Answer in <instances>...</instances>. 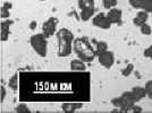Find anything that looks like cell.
<instances>
[{"instance_id": "4fadbf2b", "label": "cell", "mask_w": 152, "mask_h": 113, "mask_svg": "<svg viewBox=\"0 0 152 113\" xmlns=\"http://www.w3.org/2000/svg\"><path fill=\"white\" fill-rule=\"evenodd\" d=\"M131 91H132V93H133L136 102H139V101L143 100L144 97H146L145 87H142V86H134Z\"/></svg>"}, {"instance_id": "83f0119b", "label": "cell", "mask_w": 152, "mask_h": 113, "mask_svg": "<svg viewBox=\"0 0 152 113\" xmlns=\"http://www.w3.org/2000/svg\"><path fill=\"white\" fill-rule=\"evenodd\" d=\"M35 25H37V23H35V22H32L31 26H30V27H31V30H34V28H35Z\"/></svg>"}, {"instance_id": "7c38bea8", "label": "cell", "mask_w": 152, "mask_h": 113, "mask_svg": "<svg viewBox=\"0 0 152 113\" xmlns=\"http://www.w3.org/2000/svg\"><path fill=\"white\" fill-rule=\"evenodd\" d=\"M69 68L72 71H84L86 69V64L81 59H75L70 61Z\"/></svg>"}, {"instance_id": "7a4b0ae2", "label": "cell", "mask_w": 152, "mask_h": 113, "mask_svg": "<svg viewBox=\"0 0 152 113\" xmlns=\"http://www.w3.org/2000/svg\"><path fill=\"white\" fill-rule=\"evenodd\" d=\"M58 41V56H69L73 52V42H74V34L68 28H60L56 33Z\"/></svg>"}, {"instance_id": "603a6c76", "label": "cell", "mask_w": 152, "mask_h": 113, "mask_svg": "<svg viewBox=\"0 0 152 113\" xmlns=\"http://www.w3.org/2000/svg\"><path fill=\"white\" fill-rule=\"evenodd\" d=\"M102 4H103V7L109 10L117 6V0H102Z\"/></svg>"}, {"instance_id": "7402d4cb", "label": "cell", "mask_w": 152, "mask_h": 113, "mask_svg": "<svg viewBox=\"0 0 152 113\" xmlns=\"http://www.w3.org/2000/svg\"><path fill=\"white\" fill-rule=\"evenodd\" d=\"M133 70H134V64L133 63H128L124 69H121V75L124 76V77H128V76L133 72Z\"/></svg>"}, {"instance_id": "4316f807", "label": "cell", "mask_w": 152, "mask_h": 113, "mask_svg": "<svg viewBox=\"0 0 152 113\" xmlns=\"http://www.w3.org/2000/svg\"><path fill=\"white\" fill-rule=\"evenodd\" d=\"M6 88L4 87V86H1L0 87V103H2L4 101H5V99H6Z\"/></svg>"}, {"instance_id": "2e32d148", "label": "cell", "mask_w": 152, "mask_h": 113, "mask_svg": "<svg viewBox=\"0 0 152 113\" xmlns=\"http://www.w3.org/2000/svg\"><path fill=\"white\" fill-rule=\"evenodd\" d=\"M81 19L83 22H88L94 16V8H88V9H82L81 10Z\"/></svg>"}, {"instance_id": "3957f363", "label": "cell", "mask_w": 152, "mask_h": 113, "mask_svg": "<svg viewBox=\"0 0 152 113\" xmlns=\"http://www.w3.org/2000/svg\"><path fill=\"white\" fill-rule=\"evenodd\" d=\"M30 43H31L32 49L34 52L41 58H45L48 53V41L45 36L43 33L41 34H34L30 38Z\"/></svg>"}, {"instance_id": "8fae6325", "label": "cell", "mask_w": 152, "mask_h": 113, "mask_svg": "<svg viewBox=\"0 0 152 113\" xmlns=\"http://www.w3.org/2000/svg\"><path fill=\"white\" fill-rule=\"evenodd\" d=\"M149 19V13L145 10H141L134 16L133 18V24L135 26H141L143 24H145Z\"/></svg>"}, {"instance_id": "e0dca14e", "label": "cell", "mask_w": 152, "mask_h": 113, "mask_svg": "<svg viewBox=\"0 0 152 113\" xmlns=\"http://www.w3.org/2000/svg\"><path fill=\"white\" fill-rule=\"evenodd\" d=\"M12 2H4V5L1 7V17L4 19H7L10 16V9H12Z\"/></svg>"}, {"instance_id": "ba28073f", "label": "cell", "mask_w": 152, "mask_h": 113, "mask_svg": "<svg viewBox=\"0 0 152 113\" xmlns=\"http://www.w3.org/2000/svg\"><path fill=\"white\" fill-rule=\"evenodd\" d=\"M107 16L113 24L121 25V23H123V10H121V9L116 8V7H115V8H111V9L108 10Z\"/></svg>"}, {"instance_id": "52a82bcc", "label": "cell", "mask_w": 152, "mask_h": 113, "mask_svg": "<svg viewBox=\"0 0 152 113\" xmlns=\"http://www.w3.org/2000/svg\"><path fill=\"white\" fill-rule=\"evenodd\" d=\"M98 60H99V63L101 64L102 67L109 69V68H111V67L114 66V63H115L114 52L107 50L106 52H103V53L98 56Z\"/></svg>"}, {"instance_id": "cb8c5ba5", "label": "cell", "mask_w": 152, "mask_h": 113, "mask_svg": "<svg viewBox=\"0 0 152 113\" xmlns=\"http://www.w3.org/2000/svg\"><path fill=\"white\" fill-rule=\"evenodd\" d=\"M15 111L18 113H28L31 112V110L28 109V106H26V104H24V103H19L18 105L16 106V109H15Z\"/></svg>"}, {"instance_id": "ac0fdd59", "label": "cell", "mask_w": 152, "mask_h": 113, "mask_svg": "<svg viewBox=\"0 0 152 113\" xmlns=\"http://www.w3.org/2000/svg\"><path fill=\"white\" fill-rule=\"evenodd\" d=\"M8 86L13 89L14 92H16L18 89V74H14L9 80H8Z\"/></svg>"}, {"instance_id": "d4e9b609", "label": "cell", "mask_w": 152, "mask_h": 113, "mask_svg": "<svg viewBox=\"0 0 152 113\" xmlns=\"http://www.w3.org/2000/svg\"><path fill=\"white\" fill-rule=\"evenodd\" d=\"M144 87H145L146 97L149 100H152V80H148L144 85Z\"/></svg>"}, {"instance_id": "5b68a950", "label": "cell", "mask_w": 152, "mask_h": 113, "mask_svg": "<svg viewBox=\"0 0 152 113\" xmlns=\"http://www.w3.org/2000/svg\"><path fill=\"white\" fill-rule=\"evenodd\" d=\"M57 26H58V19L56 17H50L45 20L42 25V33L45 34L47 38H51L57 33Z\"/></svg>"}, {"instance_id": "277c9868", "label": "cell", "mask_w": 152, "mask_h": 113, "mask_svg": "<svg viewBox=\"0 0 152 113\" xmlns=\"http://www.w3.org/2000/svg\"><path fill=\"white\" fill-rule=\"evenodd\" d=\"M135 103H137V102H136V100H135V97H134L132 91L124 92L121 96H117V97L113 99V101H111V104H113L115 107H117L119 112H121V109L129 106V105H133V104H135Z\"/></svg>"}, {"instance_id": "30bf717a", "label": "cell", "mask_w": 152, "mask_h": 113, "mask_svg": "<svg viewBox=\"0 0 152 113\" xmlns=\"http://www.w3.org/2000/svg\"><path fill=\"white\" fill-rule=\"evenodd\" d=\"M13 24L12 20L6 19V20H2L1 22V25H0V40L2 42H5L9 38V34H10V25Z\"/></svg>"}, {"instance_id": "ffe728a7", "label": "cell", "mask_w": 152, "mask_h": 113, "mask_svg": "<svg viewBox=\"0 0 152 113\" xmlns=\"http://www.w3.org/2000/svg\"><path fill=\"white\" fill-rule=\"evenodd\" d=\"M121 112H128V113L142 112V109H141V106H139V105H136V103H135V104H133V105H129V106H127V107H124V109H121Z\"/></svg>"}, {"instance_id": "6da1fadb", "label": "cell", "mask_w": 152, "mask_h": 113, "mask_svg": "<svg viewBox=\"0 0 152 113\" xmlns=\"http://www.w3.org/2000/svg\"><path fill=\"white\" fill-rule=\"evenodd\" d=\"M73 51L75 52V54L78 56V59L83 60L84 62H91L94 60L96 56L94 45L91 44L88 38L83 36V38H77L73 42Z\"/></svg>"}, {"instance_id": "d6986e66", "label": "cell", "mask_w": 152, "mask_h": 113, "mask_svg": "<svg viewBox=\"0 0 152 113\" xmlns=\"http://www.w3.org/2000/svg\"><path fill=\"white\" fill-rule=\"evenodd\" d=\"M78 7L81 10L88 8H94V0H78Z\"/></svg>"}, {"instance_id": "9a60e30c", "label": "cell", "mask_w": 152, "mask_h": 113, "mask_svg": "<svg viewBox=\"0 0 152 113\" xmlns=\"http://www.w3.org/2000/svg\"><path fill=\"white\" fill-rule=\"evenodd\" d=\"M93 42H94V49L95 52H96V56H99V54H101V53H103V52H106L108 50V45L104 41H95V40H93Z\"/></svg>"}, {"instance_id": "9c48e42d", "label": "cell", "mask_w": 152, "mask_h": 113, "mask_svg": "<svg viewBox=\"0 0 152 113\" xmlns=\"http://www.w3.org/2000/svg\"><path fill=\"white\" fill-rule=\"evenodd\" d=\"M131 6L152 14V0H129Z\"/></svg>"}, {"instance_id": "484cf974", "label": "cell", "mask_w": 152, "mask_h": 113, "mask_svg": "<svg viewBox=\"0 0 152 113\" xmlns=\"http://www.w3.org/2000/svg\"><path fill=\"white\" fill-rule=\"evenodd\" d=\"M143 56H145V58H148V59H151V60H152V45L148 46L145 50H144V52H143Z\"/></svg>"}, {"instance_id": "44dd1931", "label": "cell", "mask_w": 152, "mask_h": 113, "mask_svg": "<svg viewBox=\"0 0 152 113\" xmlns=\"http://www.w3.org/2000/svg\"><path fill=\"white\" fill-rule=\"evenodd\" d=\"M140 30H141V33H142L143 35H146V36H149V35H151L152 34L151 26L149 25L148 23H145V24H143V25L140 26Z\"/></svg>"}, {"instance_id": "5bb4252c", "label": "cell", "mask_w": 152, "mask_h": 113, "mask_svg": "<svg viewBox=\"0 0 152 113\" xmlns=\"http://www.w3.org/2000/svg\"><path fill=\"white\" fill-rule=\"evenodd\" d=\"M83 106L82 103H63L61 104V109H63L64 112H75L76 110L81 109Z\"/></svg>"}, {"instance_id": "8992f818", "label": "cell", "mask_w": 152, "mask_h": 113, "mask_svg": "<svg viewBox=\"0 0 152 113\" xmlns=\"http://www.w3.org/2000/svg\"><path fill=\"white\" fill-rule=\"evenodd\" d=\"M92 24H93V26L98 27V28H101V30H109L111 27V25H113L110 19L108 18L107 14L103 13H100L98 14V15H95V16H93Z\"/></svg>"}, {"instance_id": "f1b7e54d", "label": "cell", "mask_w": 152, "mask_h": 113, "mask_svg": "<svg viewBox=\"0 0 152 113\" xmlns=\"http://www.w3.org/2000/svg\"><path fill=\"white\" fill-rule=\"evenodd\" d=\"M41 1H45V0H41Z\"/></svg>"}]
</instances>
